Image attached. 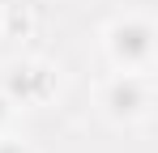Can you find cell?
Segmentation results:
<instances>
[{"mask_svg": "<svg viewBox=\"0 0 158 153\" xmlns=\"http://www.w3.org/2000/svg\"><path fill=\"white\" fill-rule=\"evenodd\" d=\"M9 119H13V102H9V94H0V132L9 128Z\"/></svg>", "mask_w": 158, "mask_h": 153, "instance_id": "5", "label": "cell"}, {"mask_svg": "<svg viewBox=\"0 0 158 153\" xmlns=\"http://www.w3.org/2000/svg\"><path fill=\"white\" fill-rule=\"evenodd\" d=\"M107 51L124 73H150L154 60V26L145 17H124L107 30Z\"/></svg>", "mask_w": 158, "mask_h": 153, "instance_id": "1", "label": "cell"}, {"mask_svg": "<svg viewBox=\"0 0 158 153\" xmlns=\"http://www.w3.org/2000/svg\"><path fill=\"white\" fill-rule=\"evenodd\" d=\"M0 153H26V149H22L17 140H0Z\"/></svg>", "mask_w": 158, "mask_h": 153, "instance_id": "6", "label": "cell"}, {"mask_svg": "<svg viewBox=\"0 0 158 153\" xmlns=\"http://www.w3.org/2000/svg\"><path fill=\"white\" fill-rule=\"evenodd\" d=\"M4 34L9 38H30L34 34V13L30 9H17V4L4 9Z\"/></svg>", "mask_w": 158, "mask_h": 153, "instance_id": "4", "label": "cell"}, {"mask_svg": "<svg viewBox=\"0 0 158 153\" xmlns=\"http://www.w3.org/2000/svg\"><path fill=\"white\" fill-rule=\"evenodd\" d=\"M150 73H120L103 85V111L120 124H132L141 115H150Z\"/></svg>", "mask_w": 158, "mask_h": 153, "instance_id": "2", "label": "cell"}, {"mask_svg": "<svg viewBox=\"0 0 158 153\" xmlns=\"http://www.w3.org/2000/svg\"><path fill=\"white\" fill-rule=\"evenodd\" d=\"M4 94L9 102H47L56 94V68L43 60H17L4 68Z\"/></svg>", "mask_w": 158, "mask_h": 153, "instance_id": "3", "label": "cell"}]
</instances>
